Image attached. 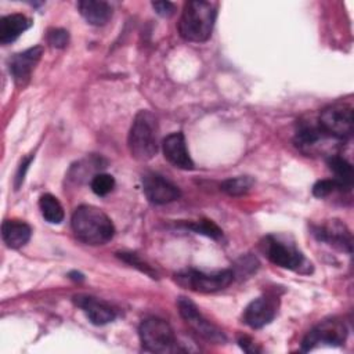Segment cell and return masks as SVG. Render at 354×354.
Listing matches in <instances>:
<instances>
[{
    "mask_svg": "<svg viewBox=\"0 0 354 354\" xmlns=\"http://www.w3.org/2000/svg\"><path fill=\"white\" fill-rule=\"evenodd\" d=\"M71 225L75 236L87 245H104L115 235L112 220L91 205L79 206L72 214Z\"/></svg>",
    "mask_w": 354,
    "mask_h": 354,
    "instance_id": "obj_1",
    "label": "cell"
},
{
    "mask_svg": "<svg viewBox=\"0 0 354 354\" xmlns=\"http://www.w3.org/2000/svg\"><path fill=\"white\" fill-rule=\"evenodd\" d=\"M217 17V4L205 0H191L184 4L180 21V36L192 43L209 40Z\"/></svg>",
    "mask_w": 354,
    "mask_h": 354,
    "instance_id": "obj_2",
    "label": "cell"
},
{
    "mask_svg": "<svg viewBox=\"0 0 354 354\" xmlns=\"http://www.w3.org/2000/svg\"><path fill=\"white\" fill-rule=\"evenodd\" d=\"M158 119L148 111H140L129 131L127 145L131 156L140 162L152 159L158 152Z\"/></svg>",
    "mask_w": 354,
    "mask_h": 354,
    "instance_id": "obj_3",
    "label": "cell"
},
{
    "mask_svg": "<svg viewBox=\"0 0 354 354\" xmlns=\"http://www.w3.org/2000/svg\"><path fill=\"white\" fill-rule=\"evenodd\" d=\"M261 248L266 257L278 267L300 274H310L313 271V264L304 257L296 245L282 236L267 235Z\"/></svg>",
    "mask_w": 354,
    "mask_h": 354,
    "instance_id": "obj_4",
    "label": "cell"
},
{
    "mask_svg": "<svg viewBox=\"0 0 354 354\" xmlns=\"http://www.w3.org/2000/svg\"><path fill=\"white\" fill-rule=\"evenodd\" d=\"M234 271L220 270L216 272H205L195 268H187L174 275L176 282L189 290L201 293H213L225 289L234 281Z\"/></svg>",
    "mask_w": 354,
    "mask_h": 354,
    "instance_id": "obj_5",
    "label": "cell"
},
{
    "mask_svg": "<svg viewBox=\"0 0 354 354\" xmlns=\"http://www.w3.org/2000/svg\"><path fill=\"white\" fill-rule=\"evenodd\" d=\"M317 122L326 137L348 140L353 136V105L347 102L328 105L321 111Z\"/></svg>",
    "mask_w": 354,
    "mask_h": 354,
    "instance_id": "obj_6",
    "label": "cell"
},
{
    "mask_svg": "<svg viewBox=\"0 0 354 354\" xmlns=\"http://www.w3.org/2000/svg\"><path fill=\"white\" fill-rule=\"evenodd\" d=\"M138 335L144 350L151 353H171L176 350V335L169 322L149 317L140 324Z\"/></svg>",
    "mask_w": 354,
    "mask_h": 354,
    "instance_id": "obj_7",
    "label": "cell"
},
{
    "mask_svg": "<svg viewBox=\"0 0 354 354\" xmlns=\"http://www.w3.org/2000/svg\"><path fill=\"white\" fill-rule=\"evenodd\" d=\"M347 337V328L343 321L330 318L315 325L304 336L301 342V350L310 351L318 346H342Z\"/></svg>",
    "mask_w": 354,
    "mask_h": 354,
    "instance_id": "obj_8",
    "label": "cell"
},
{
    "mask_svg": "<svg viewBox=\"0 0 354 354\" xmlns=\"http://www.w3.org/2000/svg\"><path fill=\"white\" fill-rule=\"evenodd\" d=\"M177 307H178V313L183 317V319L199 336H202L203 339H206L209 342H213V343H223L225 340L224 333L216 325H213L210 321H207L201 314V311L198 310L195 303H192L189 299L178 297Z\"/></svg>",
    "mask_w": 354,
    "mask_h": 354,
    "instance_id": "obj_9",
    "label": "cell"
},
{
    "mask_svg": "<svg viewBox=\"0 0 354 354\" xmlns=\"http://www.w3.org/2000/svg\"><path fill=\"white\" fill-rule=\"evenodd\" d=\"M141 181L147 199L153 205L170 203L181 196L178 187L158 173H145Z\"/></svg>",
    "mask_w": 354,
    "mask_h": 354,
    "instance_id": "obj_10",
    "label": "cell"
},
{
    "mask_svg": "<svg viewBox=\"0 0 354 354\" xmlns=\"http://www.w3.org/2000/svg\"><path fill=\"white\" fill-rule=\"evenodd\" d=\"M313 235L319 242H325L339 250L347 252L348 254L351 253V232L340 220H328L324 224L313 227Z\"/></svg>",
    "mask_w": 354,
    "mask_h": 354,
    "instance_id": "obj_11",
    "label": "cell"
},
{
    "mask_svg": "<svg viewBox=\"0 0 354 354\" xmlns=\"http://www.w3.org/2000/svg\"><path fill=\"white\" fill-rule=\"evenodd\" d=\"M162 151L165 159L177 169L191 170L194 169V162L187 149L185 137L181 131L169 134L162 142Z\"/></svg>",
    "mask_w": 354,
    "mask_h": 354,
    "instance_id": "obj_12",
    "label": "cell"
},
{
    "mask_svg": "<svg viewBox=\"0 0 354 354\" xmlns=\"http://www.w3.org/2000/svg\"><path fill=\"white\" fill-rule=\"evenodd\" d=\"M43 55V47L41 46H35L30 47L22 53L15 54L10 59V73L14 77V82L18 86H25L26 82L29 80L32 71L37 65Z\"/></svg>",
    "mask_w": 354,
    "mask_h": 354,
    "instance_id": "obj_13",
    "label": "cell"
},
{
    "mask_svg": "<svg viewBox=\"0 0 354 354\" xmlns=\"http://www.w3.org/2000/svg\"><path fill=\"white\" fill-rule=\"evenodd\" d=\"M75 304L83 310L91 324L94 325H106L116 318V311L111 304L87 295H77L73 297Z\"/></svg>",
    "mask_w": 354,
    "mask_h": 354,
    "instance_id": "obj_14",
    "label": "cell"
},
{
    "mask_svg": "<svg viewBox=\"0 0 354 354\" xmlns=\"http://www.w3.org/2000/svg\"><path fill=\"white\" fill-rule=\"evenodd\" d=\"M277 314V304L274 299L259 297L250 301L243 311V321L252 329H260L268 325Z\"/></svg>",
    "mask_w": 354,
    "mask_h": 354,
    "instance_id": "obj_15",
    "label": "cell"
},
{
    "mask_svg": "<svg viewBox=\"0 0 354 354\" xmlns=\"http://www.w3.org/2000/svg\"><path fill=\"white\" fill-rule=\"evenodd\" d=\"M80 15L94 26L105 25L112 17V7L102 0H80L77 3Z\"/></svg>",
    "mask_w": 354,
    "mask_h": 354,
    "instance_id": "obj_16",
    "label": "cell"
},
{
    "mask_svg": "<svg viewBox=\"0 0 354 354\" xmlns=\"http://www.w3.org/2000/svg\"><path fill=\"white\" fill-rule=\"evenodd\" d=\"M32 26V19L24 14H10L0 19V43L15 41L26 29Z\"/></svg>",
    "mask_w": 354,
    "mask_h": 354,
    "instance_id": "obj_17",
    "label": "cell"
},
{
    "mask_svg": "<svg viewBox=\"0 0 354 354\" xmlns=\"http://www.w3.org/2000/svg\"><path fill=\"white\" fill-rule=\"evenodd\" d=\"M32 228L19 220H6L1 225V236L4 243L11 249H19L30 239Z\"/></svg>",
    "mask_w": 354,
    "mask_h": 354,
    "instance_id": "obj_18",
    "label": "cell"
},
{
    "mask_svg": "<svg viewBox=\"0 0 354 354\" xmlns=\"http://www.w3.org/2000/svg\"><path fill=\"white\" fill-rule=\"evenodd\" d=\"M324 137H326L324 134V131L321 130L318 122H313V120H301L297 123L296 127V133H295V144L306 151L308 148L315 147Z\"/></svg>",
    "mask_w": 354,
    "mask_h": 354,
    "instance_id": "obj_19",
    "label": "cell"
},
{
    "mask_svg": "<svg viewBox=\"0 0 354 354\" xmlns=\"http://www.w3.org/2000/svg\"><path fill=\"white\" fill-rule=\"evenodd\" d=\"M326 163L335 174L333 180L337 184V189L346 191V192L351 191L353 181H354L351 163L339 155H329V158L326 159Z\"/></svg>",
    "mask_w": 354,
    "mask_h": 354,
    "instance_id": "obj_20",
    "label": "cell"
},
{
    "mask_svg": "<svg viewBox=\"0 0 354 354\" xmlns=\"http://www.w3.org/2000/svg\"><path fill=\"white\" fill-rule=\"evenodd\" d=\"M39 207L46 221L51 224H59L64 220V216H65L64 207L54 195L51 194L41 195L39 199Z\"/></svg>",
    "mask_w": 354,
    "mask_h": 354,
    "instance_id": "obj_21",
    "label": "cell"
},
{
    "mask_svg": "<svg viewBox=\"0 0 354 354\" xmlns=\"http://www.w3.org/2000/svg\"><path fill=\"white\" fill-rule=\"evenodd\" d=\"M253 184H254V180L250 176H238V177H231L224 180L220 184V188L230 196H241L249 192Z\"/></svg>",
    "mask_w": 354,
    "mask_h": 354,
    "instance_id": "obj_22",
    "label": "cell"
},
{
    "mask_svg": "<svg viewBox=\"0 0 354 354\" xmlns=\"http://www.w3.org/2000/svg\"><path fill=\"white\" fill-rule=\"evenodd\" d=\"M187 228L192 230L196 234H201V235H205V236H209L212 239H218L223 236V231L221 228L213 223L212 220H198V221H194V223H188L185 224Z\"/></svg>",
    "mask_w": 354,
    "mask_h": 354,
    "instance_id": "obj_23",
    "label": "cell"
},
{
    "mask_svg": "<svg viewBox=\"0 0 354 354\" xmlns=\"http://www.w3.org/2000/svg\"><path fill=\"white\" fill-rule=\"evenodd\" d=\"M91 191L98 196L108 195L115 187V178L106 173H98L91 178Z\"/></svg>",
    "mask_w": 354,
    "mask_h": 354,
    "instance_id": "obj_24",
    "label": "cell"
},
{
    "mask_svg": "<svg viewBox=\"0 0 354 354\" xmlns=\"http://www.w3.org/2000/svg\"><path fill=\"white\" fill-rule=\"evenodd\" d=\"M116 254H118V257H119L120 260H123L124 263L130 264L131 267L138 268L141 272L149 275L151 278H156V272L151 268V266H148L145 261H142V260L138 257V254H136V253H133V252H119V253H116Z\"/></svg>",
    "mask_w": 354,
    "mask_h": 354,
    "instance_id": "obj_25",
    "label": "cell"
},
{
    "mask_svg": "<svg viewBox=\"0 0 354 354\" xmlns=\"http://www.w3.org/2000/svg\"><path fill=\"white\" fill-rule=\"evenodd\" d=\"M47 41L51 47L55 48H64L69 41V35L65 29L61 28H53L47 32Z\"/></svg>",
    "mask_w": 354,
    "mask_h": 354,
    "instance_id": "obj_26",
    "label": "cell"
},
{
    "mask_svg": "<svg viewBox=\"0 0 354 354\" xmlns=\"http://www.w3.org/2000/svg\"><path fill=\"white\" fill-rule=\"evenodd\" d=\"M335 189H337V184L333 178H325L319 180L313 187V195L317 198H325L330 195Z\"/></svg>",
    "mask_w": 354,
    "mask_h": 354,
    "instance_id": "obj_27",
    "label": "cell"
},
{
    "mask_svg": "<svg viewBox=\"0 0 354 354\" xmlns=\"http://www.w3.org/2000/svg\"><path fill=\"white\" fill-rule=\"evenodd\" d=\"M152 8L160 17L169 18L176 12V6L171 1H152Z\"/></svg>",
    "mask_w": 354,
    "mask_h": 354,
    "instance_id": "obj_28",
    "label": "cell"
},
{
    "mask_svg": "<svg viewBox=\"0 0 354 354\" xmlns=\"http://www.w3.org/2000/svg\"><path fill=\"white\" fill-rule=\"evenodd\" d=\"M30 160H32V156L24 159L22 163L19 165L18 171H17V174H15V188H19V185L22 184L24 177H25V173H26V170H28V167H29V165H30Z\"/></svg>",
    "mask_w": 354,
    "mask_h": 354,
    "instance_id": "obj_29",
    "label": "cell"
},
{
    "mask_svg": "<svg viewBox=\"0 0 354 354\" xmlns=\"http://www.w3.org/2000/svg\"><path fill=\"white\" fill-rule=\"evenodd\" d=\"M238 342H239V346H241L245 351H248V353H256V351H259V348H256L254 343H253L249 337H246V336L241 337Z\"/></svg>",
    "mask_w": 354,
    "mask_h": 354,
    "instance_id": "obj_30",
    "label": "cell"
}]
</instances>
